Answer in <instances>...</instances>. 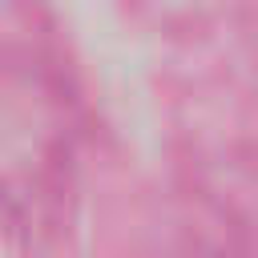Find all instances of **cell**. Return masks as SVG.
<instances>
[]
</instances>
